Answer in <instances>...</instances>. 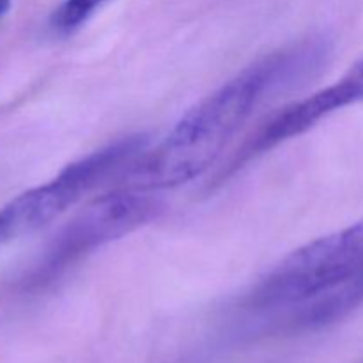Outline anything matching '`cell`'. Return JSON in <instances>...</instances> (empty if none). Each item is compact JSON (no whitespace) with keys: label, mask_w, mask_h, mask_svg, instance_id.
<instances>
[{"label":"cell","mask_w":363,"mask_h":363,"mask_svg":"<svg viewBox=\"0 0 363 363\" xmlns=\"http://www.w3.org/2000/svg\"><path fill=\"white\" fill-rule=\"evenodd\" d=\"M362 275H363V273H362Z\"/></svg>","instance_id":"8"},{"label":"cell","mask_w":363,"mask_h":363,"mask_svg":"<svg viewBox=\"0 0 363 363\" xmlns=\"http://www.w3.org/2000/svg\"><path fill=\"white\" fill-rule=\"evenodd\" d=\"M326 55L323 39H307L245 67L188 110L152 151L131 165L124 174L126 186L169 190L202 176L266 99L311 77Z\"/></svg>","instance_id":"1"},{"label":"cell","mask_w":363,"mask_h":363,"mask_svg":"<svg viewBox=\"0 0 363 363\" xmlns=\"http://www.w3.org/2000/svg\"><path fill=\"white\" fill-rule=\"evenodd\" d=\"M363 272V222L287 255L248 294L254 311H289L335 293Z\"/></svg>","instance_id":"2"},{"label":"cell","mask_w":363,"mask_h":363,"mask_svg":"<svg viewBox=\"0 0 363 363\" xmlns=\"http://www.w3.org/2000/svg\"><path fill=\"white\" fill-rule=\"evenodd\" d=\"M11 9V0H0V18L6 16Z\"/></svg>","instance_id":"7"},{"label":"cell","mask_w":363,"mask_h":363,"mask_svg":"<svg viewBox=\"0 0 363 363\" xmlns=\"http://www.w3.org/2000/svg\"><path fill=\"white\" fill-rule=\"evenodd\" d=\"M363 99V57L335 84L315 91L307 98L294 101L277 112L261 128L255 130L247 140L234 151L227 160V165L216 176V183H223L227 177L236 174L238 170L257 156L272 151L277 145L300 137L305 131L314 128L328 116L342 110L346 106Z\"/></svg>","instance_id":"5"},{"label":"cell","mask_w":363,"mask_h":363,"mask_svg":"<svg viewBox=\"0 0 363 363\" xmlns=\"http://www.w3.org/2000/svg\"><path fill=\"white\" fill-rule=\"evenodd\" d=\"M165 204L155 191L124 186L101 195L82 209L52 240L25 280V287L39 289L94 254L158 218Z\"/></svg>","instance_id":"4"},{"label":"cell","mask_w":363,"mask_h":363,"mask_svg":"<svg viewBox=\"0 0 363 363\" xmlns=\"http://www.w3.org/2000/svg\"><path fill=\"white\" fill-rule=\"evenodd\" d=\"M145 151V135L119 138L64 167L48 183L14 197L0 208V245L45 229L92 190L126 174Z\"/></svg>","instance_id":"3"},{"label":"cell","mask_w":363,"mask_h":363,"mask_svg":"<svg viewBox=\"0 0 363 363\" xmlns=\"http://www.w3.org/2000/svg\"><path fill=\"white\" fill-rule=\"evenodd\" d=\"M105 0H64L52 16V27L59 34H71L80 28Z\"/></svg>","instance_id":"6"}]
</instances>
